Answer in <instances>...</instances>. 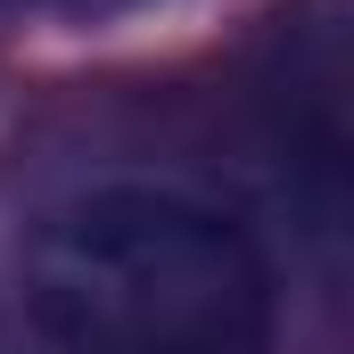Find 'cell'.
<instances>
[{
	"instance_id": "1",
	"label": "cell",
	"mask_w": 354,
	"mask_h": 354,
	"mask_svg": "<svg viewBox=\"0 0 354 354\" xmlns=\"http://www.w3.org/2000/svg\"><path fill=\"white\" fill-rule=\"evenodd\" d=\"M17 288L50 354H264L272 338L264 248L231 214L149 181L50 206Z\"/></svg>"
}]
</instances>
